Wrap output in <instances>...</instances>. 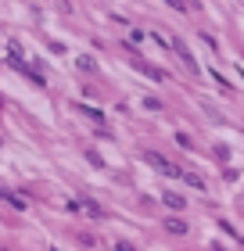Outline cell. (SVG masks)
<instances>
[{"instance_id": "1", "label": "cell", "mask_w": 244, "mask_h": 251, "mask_svg": "<svg viewBox=\"0 0 244 251\" xmlns=\"http://www.w3.org/2000/svg\"><path fill=\"white\" fill-rule=\"evenodd\" d=\"M165 204H169V208H183V201L176 198V194H169V198H165Z\"/></svg>"}]
</instances>
